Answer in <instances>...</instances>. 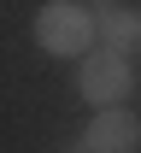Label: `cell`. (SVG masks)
<instances>
[{
    "instance_id": "cell-1",
    "label": "cell",
    "mask_w": 141,
    "mask_h": 153,
    "mask_svg": "<svg viewBox=\"0 0 141 153\" xmlns=\"http://www.w3.org/2000/svg\"><path fill=\"white\" fill-rule=\"evenodd\" d=\"M35 41H41V53H53V59H82L88 41H94V18H88V6H77V0H53V6H41V12H35Z\"/></svg>"
},
{
    "instance_id": "cell-2",
    "label": "cell",
    "mask_w": 141,
    "mask_h": 153,
    "mask_svg": "<svg viewBox=\"0 0 141 153\" xmlns=\"http://www.w3.org/2000/svg\"><path fill=\"white\" fill-rule=\"evenodd\" d=\"M77 88H82V100H88L94 112H106V106H123V100H129V88H135V65H129V53H112V47L82 53Z\"/></svg>"
},
{
    "instance_id": "cell-3",
    "label": "cell",
    "mask_w": 141,
    "mask_h": 153,
    "mask_svg": "<svg viewBox=\"0 0 141 153\" xmlns=\"http://www.w3.org/2000/svg\"><path fill=\"white\" fill-rule=\"evenodd\" d=\"M88 18H94V41H106L112 53H141V6H129V0H94Z\"/></svg>"
},
{
    "instance_id": "cell-4",
    "label": "cell",
    "mask_w": 141,
    "mask_h": 153,
    "mask_svg": "<svg viewBox=\"0 0 141 153\" xmlns=\"http://www.w3.org/2000/svg\"><path fill=\"white\" fill-rule=\"evenodd\" d=\"M82 141H88V153H141V118L129 106H106L82 130Z\"/></svg>"
},
{
    "instance_id": "cell-5",
    "label": "cell",
    "mask_w": 141,
    "mask_h": 153,
    "mask_svg": "<svg viewBox=\"0 0 141 153\" xmlns=\"http://www.w3.org/2000/svg\"><path fill=\"white\" fill-rule=\"evenodd\" d=\"M59 153H88V141H71V147H59Z\"/></svg>"
}]
</instances>
